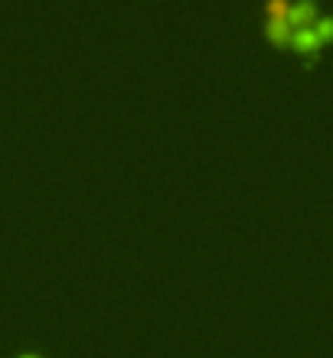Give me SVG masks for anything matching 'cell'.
<instances>
[{
    "label": "cell",
    "mask_w": 333,
    "mask_h": 358,
    "mask_svg": "<svg viewBox=\"0 0 333 358\" xmlns=\"http://www.w3.org/2000/svg\"><path fill=\"white\" fill-rule=\"evenodd\" d=\"M20 358H36V355H20Z\"/></svg>",
    "instance_id": "7a4b0ae2"
},
{
    "label": "cell",
    "mask_w": 333,
    "mask_h": 358,
    "mask_svg": "<svg viewBox=\"0 0 333 358\" xmlns=\"http://www.w3.org/2000/svg\"><path fill=\"white\" fill-rule=\"evenodd\" d=\"M265 33L275 43H285L314 62L317 52L333 39V13L314 3H294V0H271L265 3Z\"/></svg>",
    "instance_id": "6da1fadb"
}]
</instances>
